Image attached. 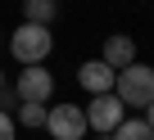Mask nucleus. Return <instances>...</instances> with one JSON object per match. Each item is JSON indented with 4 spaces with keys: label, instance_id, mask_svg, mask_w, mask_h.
Returning a JSON list of instances; mask_svg holds the SVG:
<instances>
[{
    "label": "nucleus",
    "instance_id": "obj_13",
    "mask_svg": "<svg viewBox=\"0 0 154 140\" xmlns=\"http://www.w3.org/2000/svg\"><path fill=\"white\" fill-rule=\"evenodd\" d=\"M0 91H5V73H0Z\"/></svg>",
    "mask_w": 154,
    "mask_h": 140
},
{
    "label": "nucleus",
    "instance_id": "obj_11",
    "mask_svg": "<svg viewBox=\"0 0 154 140\" xmlns=\"http://www.w3.org/2000/svg\"><path fill=\"white\" fill-rule=\"evenodd\" d=\"M0 140H18V122L9 109H0Z\"/></svg>",
    "mask_w": 154,
    "mask_h": 140
},
{
    "label": "nucleus",
    "instance_id": "obj_2",
    "mask_svg": "<svg viewBox=\"0 0 154 140\" xmlns=\"http://www.w3.org/2000/svg\"><path fill=\"white\" fill-rule=\"evenodd\" d=\"M50 50H54V36H50V27H41V23H18L14 36H9V54H14L23 68H27V63H45Z\"/></svg>",
    "mask_w": 154,
    "mask_h": 140
},
{
    "label": "nucleus",
    "instance_id": "obj_7",
    "mask_svg": "<svg viewBox=\"0 0 154 140\" xmlns=\"http://www.w3.org/2000/svg\"><path fill=\"white\" fill-rule=\"evenodd\" d=\"M100 59L113 68H127V63H136V41L131 36H122V32H113V36H104V50H100Z\"/></svg>",
    "mask_w": 154,
    "mask_h": 140
},
{
    "label": "nucleus",
    "instance_id": "obj_14",
    "mask_svg": "<svg viewBox=\"0 0 154 140\" xmlns=\"http://www.w3.org/2000/svg\"><path fill=\"white\" fill-rule=\"evenodd\" d=\"M95 140H113V136H95Z\"/></svg>",
    "mask_w": 154,
    "mask_h": 140
},
{
    "label": "nucleus",
    "instance_id": "obj_12",
    "mask_svg": "<svg viewBox=\"0 0 154 140\" xmlns=\"http://www.w3.org/2000/svg\"><path fill=\"white\" fill-rule=\"evenodd\" d=\"M145 122H149V127H154V100H149V104H145Z\"/></svg>",
    "mask_w": 154,
    "mask_h": 140
},
{
    "label": "nucleus",
    "instance_id": "obj_9",
    "mask_svg": "<svg viewBox=\"0 0 154 140\" xmlns=\"http://www.w3.org/2000/svg\"><path fill=\"white\" fill-rule=\"evenodd\" d=\"M45 113H50V104H27V100H18L14 122H23V131H45Z\"/></svg>",
    "mask_w": 154,
    "mask_h": 140
},
{
    "label": "nucleus",
    "instance_id": "obj_1",
    "mask_svg": "<svg viewBox=\"0 0 154 140\" xmlns=\"http://www.w3.org/2000/svg\"><path fill=\"white\" fill-rule=\"evenodd\" d=\"M113 95L127 104V109H145L154 100V63H127L118 68V77H113Z\"/></svg>",
    "mask_w": 154,
    "mask_h": 140
},
{
    "label": "nucleus",
    "instance_id": "obj_8",
    "mask_svg": "<svg viewBox=\"0 0 154 140\" xmlns=\"http://www.w3.org/2000/svg\"><path fill=\"white\" fill-rule=\"evenodd\" d=\"M59 18V0H23V23H41L50 27Z\"/></svg>",
    "mask_w": 154,
    "mask_h": 140
},
{
    "label": "nucleus",
    "instance_id": "obj_5",
    "mask_svg": "<svg viewBox=\"0 0 154 140\" xmlns=\"http://www.w3.org/2000/svg\"><path fill=\"white\" fill-rule=\"evenodd\" d=\"M14 95L27 100V104H50V95H54V73H50L45 63H27L23 73H18V82H14Z\"/></svg>",
    "mask_w": 154,
    "mask_h": 140
},
{
    "label": "nucleus",
    "instance_id": "obj_10",
    "mask_svg": "<svg viewBox=\"0 0 154 140\" xmlns=\"http://www.w3.org/2000/svg\"><path fill=\"white\" fill-rule=\"evenodd\" d=\"M109 136H113V140H154V127H149L145 118H131V113H127Z\"/></svg>",
    "mask_w": 154,
    "mask_h": 140
},
{
    "label": "nucleus",
    "instance_id": "obj_6",
    "mask_svg": "<svg viewBox=\"0 0 154 140\" xmlns=\"http://www.w3.org/2000/svg\"><path fill=\"white\" fill-rule=\"evenodd\" d=\"M113 68L104 63V59H86L82 68H77V86H82L86 95H104V91H113Z\"/></svg>",
    "mask_w": 154,
    "mask_h": 140
},
{
    "label": "nucleus",
    "instance_id": "obj_4",
    "mask_svg": "<svg viewBox=\"0 0 154 140\" xmlns=\"http://www.w3.org/2000/svg\"><path fill=\"white\" fill-rule=\"evenodd\" d=\"M82 113H86V127H91L95 136H109V131L127 118V104H122L113 91H104V95H91V104H86Z\"/></svg>",
    "mask_w": 154,
    "mask_h": 140
},
{
    "label": "nucleus",
    "instance_id": "obj_3",
    "mask_svg": "<svg viewBox=\"0 0 154 140\" xmlns=\"http://www.w3.org/2000/svg\"><path fill=\"white\" fill-rule=\"evenodd\" d=\"M45 131H50L54 140H86V136H91L82 104H54V109L45 113Z\"/></svg>",
    "mask_w": 154,
    "mask_h": 140
}]
</instances>
